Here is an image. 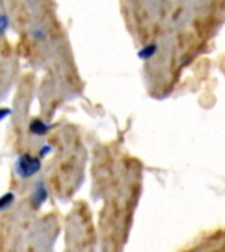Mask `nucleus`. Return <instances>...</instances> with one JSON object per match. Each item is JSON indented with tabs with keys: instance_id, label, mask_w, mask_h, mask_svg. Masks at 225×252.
I'll use <instances>...</instances> for the list:
<instances>
[{
	"instance_id": "obj_3",
	"label": "nucleus",
	"mask_w": 225,
	"mask_h": 252,
	"mask_svg": "<svg viewBox=\"0 0 225 252\" xmlns=\"http://www.w3.org/2000/svg\"><path fill=\"white\" fill-rule=\"evenodd\" d=\"M52 128V125L43 122V121L40 120V118H35V120L29 124V132H31L32 134H35V136H45V134H48L49 130Z\"/></svg>"
},
{
	"instance_id": "obj_7",
	"label": "nucleus",
	"mask_w": 225,
	"mask_h": 252,
	"mask_svg": "<svg viewBox=\"0 0 225 252\" xmlns=\"http://www.w3.org/2000/svg\"><path fill=\"white\" fill-rule=\"evenodd\" d=\"M11 115H12V109H9V108H0V122L4 121Z\"/></svg>"
},
{
	"instance_id": "obj_9",
	"label": "nucleus",
	"mask_w": 225,
	"mask_h": 252,
	"mask_svg": "<svg viewBox=\"0 0 225 252\" xmlns=\"http://www.w3.org/2000/svg\"><path fill=\"white\" fill-rule=\"evenodd\" d=\"M32 36H33V39H37V41H41V39H45V33H43L41 29H35L32 32Z\"/></svg>"
},
{
	"instance_id": "obj_1",
	"label": "nucleus",
	"mask_w": 225,
	"mask_h": 252,
	"mask_svg": "<svg viewBox=\"0 0 225 252\" xmlns=\"http://www.w3.org/2000/svg\"><path fill=\"white\" fill-rule=\"evenodd\" d=\"M41 170V159L40 156H32L31 154H22L16 162V174L21 179H29Z\"/></svg>"
},
{
	"instance_id": "obj_2",
	"label": "nucleus",
	"mask_w": 225,
	"mask_h": 252,
	"mask_svg": "<svg viewBox=\"0 0 225 252\" xmlns=\"http://www.w3.org/2000/svg\"><path fill=\"white\" fill-rule=\"evenodd\" d=\"M49 193L48 188L45 187V183L43 181H39L36 184L35 192H33V196H32V205L36 209H39L45 204V201L48 200Z\"/></svg>"
},
{
	"instance_id": "obj_4",
	"label": "nucleus",
	"mask_w": 225,
	"mask_h": 252,
	"mask_svg": "<svg viewBox=\"0 0 225 252\" xmlns=\"http://www.w3.org/2000/svg\"><path fill=\"white\" fill-rule=\"evenodd\" d=\"M157 53V45H154V43H150V45H146L145 47H143L141 50L139 52V58L140 59H143L146 60L149 59V58H152L154 54Z\"/></svg>"
},
{
	"instance_id": "obj_5",
	"label": "nucleus",
	"mask_w": 225,
	"mask_h": 252,
	"mask_svg": "<svg viewBox=\"0 0 225 252\" xmlns=\"http://www.w3.org/2000/svg\"><path fill=\"white\" fill-rule=\"evenodd\" d=\"M13 201H15V194L12 192L4 193L3 196L0 197V212L8 209L9 206L13 204Z\"/></svg>"
},
{
	"instance_id": "obj_8",
	"label": "nucleus",
	"mask_w": 225,
	"mask_h": 252,
	"mask_svg": "<svg viewBox=\"0 0 225 252\" xmlns=\"http://www.w3.org/2000/svg\"><path fill=\"white\" fill-rule=\"evenodd\" d=\"M49 153H52V146L45 145V146H42V147H41V150H40L39 156H40V158H45V156H46Z\"/></svg>"
},
{
	"instance_id": "obj_6",
	"label": "nucleus",
	"mask_w": 225,
	"mask_h": 252,
	"mask_svg": "<svg viewBox=\"0 0 225 252\" xmlns=\"http://www.w3.org/2000/svg\"><path fill=\"white\" fill-rule=\"evenodd\" d=\"M8 28H9L8 16L4 15V13H1V15H0V36H4Z\"/></svg>"
}]
</instances>
